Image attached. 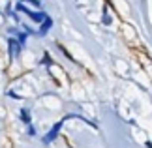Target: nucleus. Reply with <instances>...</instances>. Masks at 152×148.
Returning a JSON list of instances; mask_svg holds the SVG:
<instances>
[{"label":"nucleus","mask_w":152,"mask_h":148,"mask_svg":"<svg viewBox=\"0 0 152 148\" xmlns=\"http://www.w3.org/2000/svg\"><path fill=\"white\" fill-rule=\"evenodd\" d=\"M21 114H23L21 118H23V120H25V122H28V120H30V118H28V112H26L25 109H23V111H21Z\"/></svg>","instance_id":"nucleus-5"},{"label":"nucleus","mask_w":152,"mask_h":148,"mask_svg":"<svg viewBox=\"0 0 152 148\" xmlns=\"http://www.w3.org/2000/svg\"><path fill=\"white\" fill-rule=\"evenodd\" d=\"M60 128H62V122H56L55 126H53V129L43 137V143H53V141L56 139V135H58V131H60Z\"/></svg>","instance_id":"nucleus-1"},{"label":"nucleus","mask_w":152,"mask_h":148,"mask_svg":"<svg viewBox=\"0 0 152 148\" xmlns=\"http://www.w3.org/2000/svg\"><path fill=\"white\" fill-rule=\"evenodd\" d=\"M49 28H51V19H49V17H45V23H43V26H42V30H39V34L49 32Z\"/></svg>","instance_id":"nucleus-4"},{"label":"nucleus","mask_w":152,"mask_h":148,"mask_svg":"<svg viewBox=\"0 0 152 148\" xmlns=\"http://www.w3.org/2000/svg\"><path fill=\"white\" fill-rule=\"evenodd\" d=\"M17 9H19V11H23V13H26V15L30 17V19H34V21H43V19H45V13H34V11L26 9L23 4H19V6H17Z\"/></svg>","instance_id":"nucleus-2"},{"label":"nucleus","mask_w":152,"mask_h":148,"mask_svg":"<svg viewBox=\"0 0 152 148\" xmlns=\"http://www.w3.org/2000/svg\"><path fill=\"white\" fill-rule=\"evenodd\" d=\"M19 45H21V41L10 39V56H17V52H19Z\"/></svg>","instance_id":"nucleus-3"}]
</instances>
